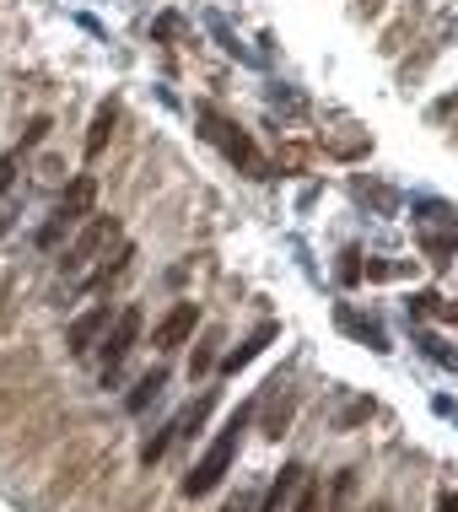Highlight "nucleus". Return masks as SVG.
<instances>
[{
  "mask_svg": "<svg viewBox=\"0 0 458 512\" xmlns=\"http://www.w3.org/2000/svg\"><path fill=\"white\" fill-rule=\"evenodd\" d=\"M11 178H17V157H0V195L11 189Z\"/></svg>",
  "mask_w": 458,
  "mask_h": 512,
  "instance_id": "nucleus-16",
  "label": "nucleus"
},
{
  "mask_svg": "<svg viewBox=\"0 0 458 512\" xmlns=\"http://www.w3.org/2000/svg\"><path fill=\"white\" fill-rule=\"evenodd\" d=\"M135 340H141V308L135 302H124V308L114 313V324L103 329V340H97V356H103V383L119 378L124 356L135 351Z\"/></svg>",
  "mask_w": 458,
  "mask_h": 512,
  "instance_id": "nucleus-4",
  "label": "nucleus"
},
{
  "mask_svg": "<svg viewBox=\"0 0 458 512\" xmlns=\"http://www.w3.org/2000/svg\"><path fill=\"white\" fill-rule=\"evenodd\" d=\"M356 259H362V254H345V265H340L345 281H356V275H362V265H356Z\"/></svg>",
  "mask_w": 458,
  "mask_h": 512,
  "instance_id": "nucleus-17",
  "label": "nucleus"
},
{
  "mask_svg": "<svg viewBox=\"0 0 458 512\" xmlns=\"http://www.w3.org/2000/svg\"><path fill=\"white\" fill-rule=\"evenodd\" d=\"M114 324V313H108V302H97L92 313H81L71 329H65V345H71V356H92V345L103 340V329Z\"/></svg>",
  "mask_w": 458,
  "mask_h": 512,
  "instance_id": "nucleus-6",
  "label": "nucleus"
},
{
  "mask_svg": "<svg viewBox=\"0 0 458 512\" xmlns=\"http://www.w3.org/2000/svg\"><path fill=\"white\" fill-rule=\"evenodd\" d=\"M114 119H119V103H97L92 130H87V157H97V151L108 146V135H114Z\"/></svg>",
  "mask_w": 458,
  "mask_h": 512,
  "instance_id": "nucleus-11",
  "label": "nucleus"
},
{
  "mask_svg": "<svg viewBox=\"0 0 458 512\" xmlns=\"http://www.w3.org/2000/svg\"><path fill=\"white\" fill-rule=\"evenodd\" d=\"M248 421H254V405H243L238 415H232L227 426L216 432V442L200 453V464H194V475L184 480V491L189 496H211L221 480H227V469H232V459H238V442H243V432H248Z\"/></svg>",
  "mask_w": 458,
  "mask_h": 512,
  "instance_id": "nucleus-1",
  "label": "nucleus"
},
{
  "mask_svg": "<svg viewBox=\"0 0 458 512\" xmlns=\"http://www.w3.org/2000/svg\"><path fill=\"white\" fill-rule=\"evenodd\" d=\"M92 195H97L92 178H76V184L65 189V200L54 205V216L44 221V227H38V248H60V238H71L81 221L92 216Z\"/></svg>",
  "mask_w": 458,
  "mask_h": 512,
  "instance_id": "nucleus-3",
  "label": "nucleus"
},
{
  "mask_svg": "<svg viewBox=\"0 0 458 512\" xmlns=\"http://www.w3.org/2000/svg\"><path fill=\"white\" fill-rule=\"evenodd\" d=\"M114 238H119V216H92V227L81 232V238H76L71 248H65L60 270H65V275H81V270H87L97 254H103L108 243H114Z\"/></svg>",
  "mask_w": 458,
  "mask_h": 512,
  "instance_id": "nucleus-5",
  "label": "nucleus"
},
{
  "mask_svg": "<svg viewBox=\"0 0 458 512\" xmlns=\"http://www.w3.org/2000/svg\"><path fill=\"white\" fill-rule=\"evenodd\" d=\"M162 389H168V367H151V372H141V378H135V389H130V399H124V410L130 415H141L151 399H157Z\"/></svg>",
  "mask_w": 458,
  "mask_h": 512,
  "instance_id": "nucleus-10",
  "label": "nucleus"
},
{
  "mask_svg": "<svg viewBox=\"0 0 458 512\" xmlns=\"http://www.w3.org/2000/svg\"><path fill=\"white\" fill-rule=\"evenodd\" d=\"M318 496H324V491H318V480H302V486H297V502H291V512H318Z\"/></svg>",
  "mask_w": 458,
  "mask_h": 512,
  "instance_id": "nucleus-13",
  "label": "nucleus"
},
{
  "mask_svg": "<svg viewBox=\"0 0 458 512\" xmlns=\"http://www.w3.org/2000/svg\"><path fill=\"white\" fill-rule=\"evenodd\" d=\"M302 480H308V469H302V464H286L281 475L270 480L265 502H259L254 512H286V507H291V496H297V486H302Z\"/></svg>",
  "mask_w": 458,
  "mask_h": 512,
  "instance_id": "nucleus-8",
  "label": "nucleus"
},
{
  "mask_svg": "<svg viewBox=\"0 0 458 512\" xmlns=\"http://www.w3.org/2000/svg\"><path fill=\"white\" fill-rule=\"evenodd\" d=\"M200 124H205V135H211V141H216L221 151H227V162H238V168H243L248 178H270V162L259 157V146L248 141V135H243L232 119H221L216 108H200Z\"/></svg>",
  "mask_w": 458,
  "mask_h": 512,
  "instance_id": "nucleus-2",
  "label": "nucleus"
},
{
  "mask_svg": "<svg viewBox=\"0 0 458 512\" xmlns=\"http://www.w3.org/2000/svg\"><path fill=\"white\" fill-rule=\"evenodd\" d=\"M275 335H281V324H259V329H254V335H248L243 345H232V351L221 356V372H238V367H248V362H254V356H259V351H265V345L275 340Z\"/></svg>",
  "mask_w": 458,
  "mask_h": 512,
  "instance_id": "nucleus-9",
  "label": "nucleus"
},
{
  "mask_svg": "<svg viewBox=\"0 0 458 512\" xmlns=\"http://www.w3.org/2000/svg\"><path fill=\"white\" fill-rule=\"evenodd\" d=\"M130 259H135V248H130V243H119V248H114V259H108V265L97 270V281H108V275H124V265H130Z\"/></svg>",
  "mask_w": 458,
  "mask_h": 512,
  "instance_id": "nucleus-14",
  "label": "nucleus"
},
{
  "mask_svg": "<svg viewBox=\"0 0 458 512\" xmlns=\"http://www.w3.org/2000/svg\"><path fill=\"white\" fill-rule=\"evenodd\" d=\"M437 512H458V496L448 491V496H437Z\"/></svg>",
  "mask_w": 458,
  "mask_h": 512,
  "instance_id": "nucleus-18",
  "label": "nucleus"
},
{
  "mask_svg": "<svg viewBox=\"0 0 458 512\" xmlns=\"http://www.w3.org/2000/svg\"><path fill=\"white\" fill-rule=\"evenodd\" d=\"M259 502H254V491H238V496H232V502L227 507H221V512H254Z\"/></svg>",
  "mask_w": 458,
  "mask_h": 512,
  "instance_id": "nucleus-15",
  "label": "nucleus"
},
{
  "mask_svg": "<svg viewBox=\"0 0 458 512\" xmlns=\"http://www.w3.org/2000/svg\"><path fill=\"white\" fill-rule=\"evenodd\" d=\"M194 324H200V302H173V313L157 324V351H178L194 335Z\"/></svg>",
  "mask_w": 458,
  "mask_h": 512,
  "instance_id": "nucleus-7",
  "label": "nucleus"
},
{
  "mask_svg": "<svg viewBox=\"0 0 458 512\" xmlns=\"http://www.w3.org/2000/svg\"><path fill=\"white\" fill-rule=\"evenodd\" d=\"M216 345H221V329H205V340L194 345V362H189V378H205L221 356H216Z\"/></svg>",
  "mask_w": 458,
  "mask_h": 512,
  "instance_id": "nucleus-12",
  "label": "nucleus"
}]
</instances>
